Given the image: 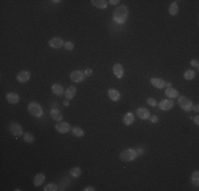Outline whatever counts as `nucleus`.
I'll return each instance as SVG.
<instances>
[{"mask_svg": "<svg viewBox=\"0 0 199 191\" xmlns=\"http://www.w3.org/2000/svg\"><path fill=\"white\" fill-rule=\"evenodd\" d=\"M44 180H46V176H44V173H38L35 177H34V180H33V184L35 187H39L40 185L44 184Z\"/></svg>", "mask_w": 199, "mask_h": 191, "instance_id": "obj_20", "label": "nucleus"}, {"mask_svg": "<svg viewBox=\"0 0 199 191\" xmlns=\"http://www.w3.org/2000/svg\"><path fill=\"white\" fill-rule=\"evenodd\" d=\"M28 111L36 118H40L44 115L43 107L40 106V104H38L37 102H30L28 105Z\"/></svg>", "mask_w": 199, "mask_h": 191, "instance_id": "obj_3", "label": "nucleus"}, {"mask_svg": "<svg viewBox=\"0 0 199 191\" xmlns=\"http://www.w3.org/2000/svg\"><path fill=\"white\" fill-rule=\"evenodd\" d=\"M165 86H167V87H171V82H165Z\"/></svg>", "mask_w": 199, "mask_h": 191, "instance_id": "obj_40", "label": "nucleus"}, {"mask_svg": "<svg viewBox=\"0 0 199 191\" xmlns=\"http://www.w3.org/2000/svg\"><path fill=\"white\" fill-rule=\"evenodd\" d=\"M123 122L125 125H131L133 122H135V116H133V113L128 111L125 116L123 117Z\"/></svg>", "mask_w": 199, "mask_h": 191, "instance_id": "obj_19", "label": "nucleus"}, {"mask_svg": "<svg viewBox=\"0 0 199 191\" xmlns=\"http://www.w3.org/2000/svg\"><path fill=\"white\" fill-rule=\"evenodd\" d=\"M150 84L154 87L158 88V89H162L165 87V81L163 79L160 78H151L150 79Z\"/></svg>", "mask_w": 199, "mask_h": 191, "instance_id": "obj_12", "label": "nucleus"}, {"mask_svg": "<svg viewBox=\"0 0 199 191\" xmlns=\"http://www.w3.org/2000/svg\"><path fill=\"white\" fill-rule=\"evenodd\" d=\"M183 76H184V79H185V80H188V81L193 80V79L195 78V71L191 70V69H188V70H186L185 72H184Z\"/></svg>", "mask_w": 199, "mask_h": 191, "instance_id": "obj_25", "label": "nucleus"}, {"mask_svg": "<svg viewBox=\"0 0 199 191\" xmlns=\"http://www.w3.org/2000/svg\"><path fill=\"white\" fill-rule=\"evenodd\" d=\"M84 73H85L86 76H91V74H92V70L88 68V69H86V70L84 71Z\"/></svg>", "mask_w": 199, "mask_h": 191, "instance_id": "obj_36", "label": "nucleus"}, {"mask_svg": "<svg viewBox=\"0 0 199 191\" xmlns=\"http://www.w3.org/2000/svg\"><path fill=\"white\" fill-rule=\"evenodd\" d=\"M91 3L99 9H106L108 1H106V0H91Z\"/></svg>", "mask_w": 199, "mask_h": 191, "instance_id": "obj_22", "label": "nucleus"}, {"mask_svg": "<svg viewBox=\"0 0 199 191\" xmlns=\"http://www.w3.org/2000/svg\"><path fill=\"white\" fill-rule=\"evenodd\" d=\"M70 174H71L73 177H78V176H81V174H82V169H81L79 167H74V168H72V169L70 170Z\"/></svg>", "mask_w": 199, "mask_h": 191, "instance_id": "obj_26", "label": "nucleus"}, {"mask_svg": "<svg viewBox=\"0 0 199 191\" xmlns=\"http://www.w3.org/2000/svg\"><path fill=\"white\" fill-rule=\"evenodd\" d=\"M44 191H57V190H59V189H58V186H57L56 184H53V183H50V184L44 186Z\"/></svg>", "mask_w": 199, "mask_h": 191, "instance_id": "obj_28", "label": "nucleus"}, {"mask_svg": "<svg viewBox=\"0 0 199 191\" xmlns=\"http://www.w3.org/2000/svg\"><path fill=\"white\" fill-rule=\"evenodd\" d=\"M30 78H31V72L28 70H22L20 72L17 73L16 76L17 81L20 82V83H26V82L30 80Z\"/></svg>", "mask_w": 199, "mask_h": 191, "instance_id": "obj_10", "label": "nucleus"}, {"mask_svg": "<svg viewBox=\"0 0 199 191\" xmlns=\"http://www.w3.org/2000/svg\"><path fill=\"white\" fill-rule=\"evenodd\" d=\"M93 190H95L93 187H86L85 189H84V191H93Z\"/></svg>", "mask_w": 199, "mask_h": 191, "instance_id": "obj_39", "label": "nucleus"}, {"mask_svg": "<svg viewBox=\"0 0 199 191\" xmlns=\"http://www.w3.org/2000/svg\"><path fill=\"white\" fill-rule=\"evenodd\" d=\"M127 17H128V9L126 6H120L113 11L112 18L116 24H124V22L127 20Z\"/></svg>", "mask_w": 199, "mask_h": 191, "instance_id": "obj_1", "label": "nucleus"}, {"mask_svg": "<svg viewBox=\"0 0 199 191\" xmlns=\"http://www.w3.org/2000/svg\"><path fill=\"white\" fill-rule=\"evenodd\" d=\"M177 103L179 104L181 108H182L184 111H191L193 108V102L190 100L188 98H186L185 96H181L178 97Z\"/></svg>", "mask_w": 199, "mask_h": 191, "instance_id": "obj_4", "label": "nucleus"}, {"mask_svg": "<svg viewBox=\"0 0 199 191\" xmlns=\"http://www.w3.org/2000/svg\"><path fill=\"white\" fill-rule=\"evenodd\" d=\"M192 110H194L196 111V113H198L199 111V106H198V104H196V105H193V108Z\"/></svg>", "mask_w": 199, "mask_h": 191, "instance_id": "obj_37", "label": "nucleus"}, {"mask_svg": "<svg viewBox=\"0 0 199 191\" xmlns=\"http://www.w3.org/2000/svg\"><path fill=\"white\" fill-rule=\"evenodd\" d=\"M108 97H109V99H110L111 101L116 102V101H119L121 99V93H120V91L116 90V89L110 88L108 90Z\"/></svg>", "mask_w": 199, "mask_h": 191, "instance_id": "obj_14", "label": "nucleus"}, {"mask_svg": "<svg viewBox=\"0 0 199 191\" xmlns=\"http://www.w3.org/2000/svg\"><path fill=\"white\" fill-rule=\"evenodd\" d=\"M191 180H192V184H194L195 186H198V183H199V172L198 171L193 172L192 176H191Z\"/></svg>", "mask_w": 199, "mask_h": 191, "instance_id": "obj_29", "label": "nucleus"}, {"mask_svg": "<svg viewBox=\"0 0 199 191\" xmlns=\"http://www.w3.org/2000/svg\"><path fill=\"white\" fill-rule=\"evenodd\" d=\"M23 140L26 141V142H28V143H32V142H34V140H35V138H34V136L32 135L31 133H24L23 134Z\"/></svg>", "mask_w": 199, "mask_h": 191, "instance_id": "obj_27", "label": "nucleus"}, {"mask_svg": "<svg viewBox=\"0 0 199 191\" xmlns=\"http://www.w3.org/2000/svg\"><path fill=\"white\" fill-rule=\"evenodd\" d=\"M137 157H138V155H137L135 149H126V150H124L123 152L120 154L121 160H122V162H124V163L133 162Z\"/></svg>", "mask_w": 199, "mask_h": 191, "instance_id": "obj_2", "label": "nucleus"}, {"mask_svg": "<svg viewBox=\"0 0 199 191\" xmlns=\"http://www.w3.org/2000/svg\"><path fill=\"white\" fill-rule=\"evenodd\" d=\"M51 89H52V93H53L54 95H56V96H61V95H64V93H65L64 87L61 85V84H57V83L53 84Z\"/></svg>", "mask_w": 199, "mask_h": 191, "instance_id": "obj_18", "label": "nucleus"}, {"mask_svg": "<svg viewBox=\"0 0 199 191\" xmlns=\"http://www.w3.org/2000/svg\"><path fill=\"white\" fill-rule=\"evenodd\" d=\"M64 105H65V106H68V105H69V101H68V100H65V101H64Z\"/></svg>", "mask_w": 199, "mask_h": 191, "instance_id": "obj_41", "label": "nucleus"}, {"mask_svg": "<svg viewBox=\"0 0 199 191\" xmlns=\"http://www.w3.org/2000/svg\"><path fill=\"white\" fill-rule=\"evenodd\" d=\"M76 93V88L74 87V86H69L68 88L66 89V91H65V97H66L67 100H71V99L74 98V96H75Z\"/></svg>", "mask_w": 199, "mask_h": 191, "instance_id": "obj_17", "label": "nucleus"}, {"mask_svg": "<svg viewBox=\"0 0 199 191\" xmlns=\"http://www.w3.org/2000/svg\"><path fill=\"white\" fill-rule=\"evenodd\" d=\"M85 73L81 70H74L73 72H71L70 74V79L71 81H73L74 83H81L85 80Z\"/></svg>", "mask_w": 199, "mask_h": 191, "instance_id": "obj_7", "label": "nucleus"}, {"mask_svg": "<svg viewBox=\"0 0 199 191\" xmlns=\"http://www.w3.org/2000/svg\"><path fill=\"white\" fill-rule=\"evenodd\" d=\"M147 104L149 106H153V107H155V106L158 105V102H157L154 98H148L147 99Z\"/></svg>", "mask_w": 199, "mask_h": 191, "instance_id": "obj_31", "label": "nucleus"}, {"mask_svg": "<svg viewBox=\"0 0 199 191\" xmlns=\"http://www.w3.org/2000/svg\"><path fill=\"white\" fill-rule=\"evenodd\" d=\"M52 2H53V3H59V2H61V0H53Z\"/></svg>", "mask_w": 199, "mask_h": 191, "instance_id": "obj_42", "label": "nucleus"}, {"mask_svg": "<svg viewBox=\"0 0 199 191\" xmlns=\"http://www.w3.org/2000/svg\"><path fill=\"white\" fill-rule=\"evenodd\" d=\"M71 131H72V134H73L75 137H83V136L85 135L84 130L82 128H79V126H73V128H71Z\"/></svg>", "mask_w": 199, "mask_h": 191, "instance_id": "obj_24", "label": "nucleus"}, {"mask_svg": "<svg viewBox=\"0 0 199 191\" xmlns=\"http://www.w3.org/2000/svg\"><path fill=\"white\" fill-rule=\"evenodd\" d=\"M50 116L54 121H57V122H61L63 120V114L57 108H52L51 111H50Z\"/></svg>", "mask_w": 199, "mask_h": 191, "instance_id": "obj_15", "label": "nucleus"}, {"mask_svg": "<svg viewBox=\"0 0 199 191\" xmlns=\"http://www.w3.org/2000/svg\"><path fill=\"white\" fill-rule=\"evenodd\" d=\"M48 45H49V47H51V48H53V49H59V48H61V47H64L65 41L61 38V37H53V38H51L48 41Z\"/></svg>", "mask_w": 199, "mask_h": 191, "instance_id": "obj_8", "label": "nucleus"}, {"mask_svg": "<svg viewBox=\"0 0 199 191\" xmlns=\"http://www.w3.org/2000/svg\"><path fill=\"white\" fill-rule=\"evenodd\" d=\"M113 74L116 76V79H122L124 76V67L121 64H114L113 65Z\"/></svg>", "mask_w": 199, "mask_h": 191, "instance_id": "obj_13", "label": "nucleus"}, {"mask_svg": "<svg viewBox=\"0 0 199 191\" xmlns=\"http://www.w3.org/2000/svg\"><path fill=\"white\" fill-rule=\"evenodd\" d=\"M10 132L15 137H20V136L23 135V128H22V126L19 123L13 122L10 125Z\"/></svg>", "mask_w": 199, "mask_h": 191, "instance_id": "obj_5", "label": "nucleus"}, {"mask_svg": "<svg viewBox=\"0 0 199 191\" xmlns=\"http://www.w3.org/2000/svg\"><path fill=\"white\" fill-rule=\"evenodd\" d=\"M149 120H150L151 123H157L159 121V118H158V116L153 115V116H150V117H149Z\"/></svg>", "mask_w": 199, "mask_h": 191, "instance_id": "obj_32", "label": "nucleus"}, {"mask_svg": "<svg viewBox=\"0 0 199 191\" xmlns=\"http://www.w3.org/2000/svg\"><path fill=\"white\" fill-rule=\"evenodd\" d=\"M109 4H111V6H116V4L120 3V0H110V1H108Z\"/></svg>", "mask_w": 199, "mask_h": 191, "instance_id": "obj_35", "label": "nucleus"}, {"mask_svg": "<svg viewBox=\"0 0 199 191\" xmlns=\"http://www.w3.org/2000/svg\"><path fill=\"white\" fill-rule=\"evenodd\" d=\"M165 95L171 99H174V98H178L179 97V91L177 89L173 88V87H167L165 89Z\"/></svg>", "mask_w": 199, "mask_h": 191, "instance_id": "obj_21", "label": "nucleus"}, {"mask_svg": "<svg viewBox=\"0 0 199 191\" xmlns=\"http://www.w3.org/2000/svg\"><path fill=\"white\" fill-rule=\"evenodd\" d=\"M136 153L138 156H142L144 154V150L142 148H139V149H136Z\"/></svg>", "mask_w": 199, "mask_h": 191, "instance_id": "obj_33", "label": "nucleus"}, {"mask_svg": "<svg viewBox=\"0 0 199 191\" xmlns=\"http://www.w3.org/2000/svg\"><path fill=\"white\" fill-rule=\"evenodd\" d=\"M64 48L66 49L67 51H72L74 49V44L72 41H66L64 45Z\"/></svg>", "mask_w": 199, "mask_h": 191, "instance_id": "obj_30", "label": "nucleus"}, {"mask_svg": "<svg viewBox=\"0 0 199 191\" xmlns=\"http://www.w3.org/2000/svg\"><path fill=\"white\" fill-rule=\"evenodd\" d=\"M191 65H192L193 67H196V68H198V66H199L198 61H197V59H192V61H191Z\"/></svg>", "mask_w": 199, "mask_h": 191, "instance_id": "obj_34", "label": "nucleus"}, {"mask_svg": "<svg viewBox=\"0 0 199 191\" xmlns=\"http://www.w3.org/2000/svg\"><path fill=\"white\" fill-rule=\"evenodd\" d=\"M6 99L11 104H17L19 102V96L16 93H7L6 95Z\"/></svg>", "mask_w": 199, "mask_h": 191, "instance_id": "obj_16", "label": "nucleus"}, {"mask_svg": "<svg viewBox=\"0 0 199 191\" xmlns=\"http://www.w3.org/2000/svg\"><path fill=\"white\" fill-rule=\"evenodd\" d=\"M158 105L161 111H170L174 107L175 102H174L171 99H164V100L160 101V103H159Z\"/></svg>", "mask_w": 199, "mask_h": 191, "instance_id": "obj_6", "label": "nucleus"}, {"mask_svg": "<svg viewBox=\"0 0 199 191\" xmlns=\"http://www.w3.org/2000/svg\"><path fill=\"white\" fill-rule=\"evenodd\" d=\"M136 113H137V115H138V117L140 119H142V120H147V119H149V117H150V113H149V111L145 107H139Z\"/></svg>", "mask_w": 199, "mask_h": 191, "instance_id": "obj_11", "label": "nucleus"}, {"mask_svg": "<svg viewBox=\"0 0 199 191\" xmlns=\"http://www.w3.org/2000/svg\"><path fill=\"white\" fill-rule=\"evenodd\" d=\"M55 130L61 134H66L71 130V126L67 122H57L55 124Z\"/></svg>", "mask_w": 199, "mask_h": 191, "instance_id": "obj_9", "label": "nucleus"}, {"mask_svg": "<svg viewBox=\"0 0 199 191\" xmlns=\"http://www.w3.org/2000/svg\"><path fill=\"white\" fill-rule=\"evenodd\" d=\"M194 122L196 123V124H199V116H196V117H194Z\"/></svg>", "mask_w": 199, "mask_h": 191, "instance_id": "obj_38", "label": "nucleus"}, {"mask_svg": "<svg viewBox=\"0 0 199 191\" xmlns=\"http://www.w3.org/2000/svg\"><path fill=\"white\" fill-rule=\"evenodd\" d=\"M178 3L176 1H173L170 4V7H168V13H170L171 16H175V15L178 14Z\"/></svg>", "mask_w": 199, "mask_h": 191, "instance_id": "obj_23", "label": "nucleus"}]
</instances>
